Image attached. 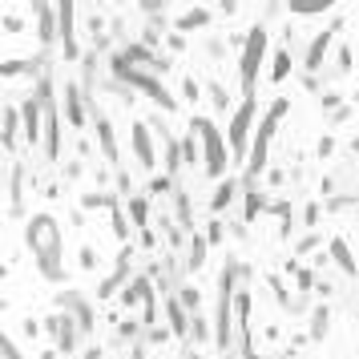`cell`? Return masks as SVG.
<instances>
[{"label": "cell", "instance_id": "obj_1", "mask_svg": "<svg viewBox=\"0 0 359 359\" xmlns=\"http://www.w3.org/2000/svg\"><path fill=\"white\" fill-rule=\"evenodd\" d=\"M28 246L37 250V263L45 270L48 279H61V230H57V222L53 218H33L28 222Z\"/></svg>", "mask_w": 359, "mask_h": 359}, {"label": "cell", "instance_id": "obj_10", "mask_svg": "<svg viewBox=\"0 0 359 359\" xmlns=\"http://www.w3.org/2000/svg\"><path fill=\"white\" fill-rule=\"evenodd\" d=\"M97 138H101V149H105V158L113 162V158H118V149H113V134H109V121H105V118H97Z\"/></svg>", "mask_w": 359, "mask_h": 359}, {"label": "cell", "instance_id": "obj_3", "mask_svg": "<svg viewBox=\"0 0 359 359\" xmlns=\"http://www.w3.org/2000/svg\"><path fill=\"white\" fill-rule=\"evenodd\" d=\"M190 129L202 138V142H206V158H210V162H206V169H210L214 178H222V169H226V149H222V142H218L214 125H210V121H194Z\"/></svg>", "mask_w": 359, "mask_h": 359}, {"label": "cell", "instance_id": "obj_6", "mask_svg": "<svg viewBox=\"0 0 359 359\" xmlns=\"http://www.w3.org/2000/svg\"><path fill=\"white\" fill-rule=\"evenodd\" d=\"M331 37H335V28H323L319 37L311 41V53H307V69H319V61H323V53L331 45Z\"/></svg>", "mask_w": 359, "mask_h": 359}, {"label": "cell", "instance_id": "obj_9", "mask_svg": "<svg viewBox=\"0 0 359 359\" xmlns=\"http://www.w3.org/2000/svg\"><path fill=\"white\" fill-rule=\"evenodd\" d=\"M134 149H138L142 166H154V154H149V138H145V125H138V129H134Z\"/></svg>", "mask_w": 359, "mask_h": 359}, {"label": "cell", "instance_id": "obj_11", "mask_svg": "<svg viewBox=\"0 0 359 359\" xmlns=\"http://www.w3.org/2000/svg\"><path fill=\"white\" fill-rule=\"evenodd\" d=\"M287 73H291V53H287V48H279V53H275V69H270V77L283 81Z\"/></svg>", "mask_w": 359, "mask_h": 359}, {"label": "cell", "instance_id": "obj_16", "mask_svg": "<svg viewBox=\"0 0 359 359\" xmlns=\"http://www.w3.org/2000/svg\"><path fill=\"white\" fill-rule=\"evenodd\" d=\"M315 327H311V335L319 339V335H327V311H315V319H311Z\"/></svg>", "mask_w": 359, "mask_h": 359}, {"label": "cell", "instance_id": "obj_12", "mask_svg": "<svg viewBox=\"0 0 359 359\" xmlns=\"http://www.w3.org/2000/svg\"><path fill=\"white\" fill-rule=\"evenodd\" d=\"M230 198H234V182H230V178H226V182H222V186H218V194H214V210H222V206H226V202H230Z\"/></svg>", "mask_w": 359, "mask_h": 359}, {"label": "cell", "instance_id": "obj_2", "mask_svg": "<svg viewBox=\"0 0 359 359\" xmlns=\"http://www.w3.org/2000/svg\"><path fill=\"white\" fill-rule=\"evenodd\" d=\"M263 48H266V28H250L246 48H242V85H246V97H255V77H259Z\"/></svg>", "mask_w": 359, "mask_h": 359}, {"label": "cell", "instance_id": "obj_4", "mask_svg": "<svg viewBox=\"0 0 359 359\" xmlns=\"http://www.w3.org/2000/svg\"><path fill=\"white\" fill-rule=\"evenodd\" d=\"M250 118H255V97H246V105H242L239 113H234V125H230V145H234V154H242V145H246Z\"/></svg>", "mask_w": 359, "mask_h": 359}, {"label": "cell", "instance_id": "obj_18", "mask_svg": "<svg viewBox=\"0 0 359 359\" xmlns=\"http://www.w3.org/2000/svg\"><path fill=\"white\" fill-rule=\"evenodd\" d=\"M182 89H186V97L194 101V97H198V81H194V77H186V81H182Z\"/></svg>", "mask_w": 359, "mask_h": 359}, {"label": "cell", "instance_id": "obj_13", "mask_svg": "<svg viewBox=\"0 0 359 359\" xmlns=\"http://www.w3.org/2000/svg\"><path fill=\"white\" fill-rule=\"evenodd\" d=\"M206 21H210V12H202V8H198V12H186L178 28H202V24H206Z\"/></svg>", "mask_w": 359, "mask_h": 359}, {"label": "cell", "instance_id": "obj_7", "mask_svg": "<svg viewBox=\"0 0 359 359\" xmlns=\"http://www.w3.org/2000/svg\"><path fill=\"white\" fill-rule=\"evenodd\" d=\"M37 105H41L37 97H33V101H24V138H28V145L41 138V129H37Z\"/></svg>", "mask_w": 359, "mask_h": 359}, {"label": "cell", "instance_id": "obj_5", "mask_svg": "<svg viewBox=\"0 0 359 359\" xmlns=\"http://www.w3.org/2000/svg\"><path fill=\"white\" fill-rule=\"evenodd\" d=\"M73 12L69 4H61L57 8V21H61V41H65V57H77V41H73Z\"/></svg>", "mask_w": 359, "mask_h": 359}, {"label": "cell", "instance_id": "obj_8", "mask_svg": "<svg viewBox=\"0 0 359 359\" xmlns=\"http://www.w3.org/2000/svg\"><path fill=\"white\" fill-rule=\"evenodd\" d=\"M53 335H57V343H61L65 351L73 347V319L69 315H57V319H53Z\"/></svg>", "mask_w": 359, "mask_h": 359}, {"label": "cell", "instance_id": "obj_17", "mask_svg": "<svg viewBox=\"0 0 359 359\" xmlns=\"http://www.w3.org/2000/svg\"><path fill=\"white\" fill-rule=\"evenodd\" d=\"M210 97H214V109H226V105H230V97H226L222 85H210Z\"/></svg>", "mask_w": 359, "mask_h": 359}, {"label": "cell", "instance_id": "obj_15", "mask_svg": "<svg viewBox=\"0 0 359 359\" xmlns=\"http://www.w3.org/2000/svg\"><path fill=\"white\" fill-rule=\"evenodd\" d=\"M202 255H206V242H202V239H194V242H190V266H194V270H198V266L206 263Z\"/></svg>", "mask_w": 359, "mask_h": 359}, {"label": "cell", "instance_id": "obj_19", "mask_svg": "<svg viewBox=\"0 0 359 359\" xmlns=\"http://www.w3.org/2000/svg\"><path fill=\"white\" fill-rule=\"evenodd\" d=\"M134 359H142V351H134Z\"/></svg>", "mask_w": 359, "mask_h": 359}, {"label": "cell", "instance_id": "obj_14", "mask_svg": "<svg viewBox=\"0 0 359 359\" xmlns=\"http://www.w3.org/2000/svg\"><path fill=\"white\" fill-rule=\"evenodd\" d=\"M331 250H335L339 266H343V270H347V275H356V259H347V246H343V242L335 239V246H331Z\"/></svg>", "mask_w": 359, "mask_h": 359}]
</instances>
